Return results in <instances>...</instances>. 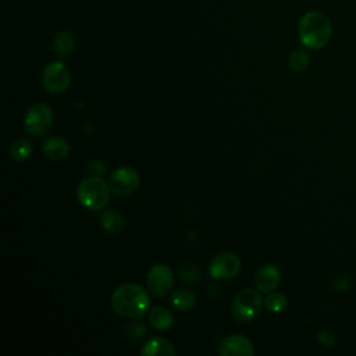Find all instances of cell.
I'll list each match as a JSON object with an SVG mask.
<instances>
[{
	"label": "cell",
	"mask_w": 356,
	"mask_h": 356,
	"mask_svg": "<svg viewBox=\"0 0 356 356\" xmlns=\"http://www.w3.org/2000/svg\"><path fill=\"white\" fill-rule=\"evenodd\" d=\"M310 57L305 50H295L288 57V65L293 72H302L309 67Z\"/></svg>",
	"instance_id": "d6986e66"
},
{
	"label": "cell",
	"mask_w": 356,
	"mask_h": 356,
	"mask_svg": "<svg viewBox=\"0 0 356 356\" xmlns=\"http://www.w3.org/2000/svg\"><path fill=\"white\" fill-rule=\"evenodd\" d=\"M88 170L90 171H96V177H102L103 172H104V164L97 161V160H93L88 164Z\"/></svg>",
	"instance_id": "d4e9b609"
},
{
	"label": "cell",
	"mask_w": 356,
	"mask_h": 356,
	"mask_svg": "<svg viewBox=\"0 0 356 356\" xmlns=\"http://www.w3.org/2000/svg\"><path fill=\"white\" fill-rule=\"evenodd\" d=\"M174 284V274L165 264H154L146 275V285L152 295L157 298L165 296Z\"/></svg>",
	"instance_id": "ba28073f"
},
{
	"label": "cell",
	"mask_w": 356,
	"mask_h": 356,
	"mask_svg": "<svg viewBox=\"0 0 356 356\" xmlns=\"http://www.w3.org/2000/svg\"><path fill=\"white\" fill-rule=\"evenodd\" d=\"M171 303L178 310H189L195 306L196 298L195 293L189 289H175L171 295Z\"/></svg>",
	"instance_id": "e0dca14e"
},
{
	"label": "cell",
	"mask_w": 356,
	"mask_h": 356,
	"mask_svg": "<svg viewBox=\"0 0 356 356\" xmlns=\"http://www.w3.org/2000/svg\"><path fill=\"white\" fill-rule=\"evenodd\" d=\"M149 293L138 284H122L111 295V307L125 318H139L149 310Z\"/></svg>",
	"instance_id": "6da1fadb"
},
{
	"label": "cell",
	"mask_w": 356,
	"mask_h": 356,
	"mask_svg": "<svg viewBox=\"0 0 356 356\" xmlns=\"http://www.w3.org/2000/svg\"><path fill=\"white\" fill-rule=\"evenodd\" d=\"M263 299L256 289L243 288L232 299L231 312L235 320L248 323L253 320L261 310Z\"/></svg>",
	"instance_id": "277c9868"
},
{
	"label": "cell",
	"mask_w": 356,
	"mask_h": 356,
	"mask_svg": "<svg viewBox=\"0 0 356 356\" xmlns=\"http://www.w3.org/2000/svg\"><path fill=\"white\" fill-rule=\"evenodd\" d=\"M179 277L189 284H197L202 281V271L195 263H184L179 268Z\"/></svg>",
	"instance_id": "ffe728a7"
},
{
	"label": "cell",
	"mask_w": 356,
	"mask_h": 356,
	"mask_svg": "<svg viewBox=\"0 0 356 356\" xmlns=\"http://www.w3.org/2000/svg\"><path fill=\"white\" fill-rule=\"evenodd\" d=\"M75 47V36L70 31L58 32L53 39V49L58 56L70 54Z\"/></svg>",
	"instance_id": "9a60e30c"
},
{
	"label": "cell",
	"mask_w": 356,
	"mask_h": 356,
	"mask_svg": "<svg viewBox=\"0 0 356 356\" xmlns=\"http://www.w3.org/2000/svg\"><path fill=\"white\" fill-rule=\"evenodd\" d=\"M147 318H149L150 325L159 331L170 330L174 324V316L171 314V312L167 307H163V306L153 307L149 312Z\"/></svg>",
	"instance_id": "5bb4252c"
},
{
	"label": "cell",
	"mask_w": 356,
	"mask_h": 356,
	"mask_svg": "<svg viewBox=\"0 0 356 356\" xmlns=\"http://www.w3.org/2000/svg\"><path fill=\"white\" fill-rule=\"evenodd\" d=\"M281 280V273L277 266L274 264H264L261 266L254 277L256 286L260 292H273Z\"/></svg>",
	"instance_id": "8fae6325"
},
{
	"label": "cell",
	"mask_w": 356,
	"mask_h": 356,
	"mask_svg": "<svg viewBox=\"0 0 356 356\" xmlns=\"http://www.w3.org/2000/svg\"><path fill=\"white\" fill-rule=\"evenodd\" d=\"M317 338H318V342H320L323 346H325V348H331V346H334V343H335V337H334V334L330 332V331H321Z\"/></svg>",
	"instance_id": "603a6c76"
},
{
	"label": "cell",
	"mask_w": 356,
	"mask_h": 356,
	"mask_svg": "<svg viewBox=\"0 0 356 356\" xmlns=\"http://www.w3.org/2000/svg\"><path fill=\"white\" fill-rule=\"evenodd\" d=\"M298 35L303 46L312 50H318L330 42L332 26L324 13L316 10L307 11L299 21Z\"/></svg>",
	"instance_id": "7a4b0ae2"
},
{
	"label": "cell",
	"mask_w": 356,
	"mask_h": 356,
	"mask_svg": "<svg viewBox=\"0 0 356 356\" xmlns=\"http://www.w3.org/2000/svg\"><path fill=\"white\" fill-rule=\"evenodd\" d=\"M218 353L221 356H252L254 353V348L246 337L232 334L221 341Z\"/></svg>",
	"instance_id": "30bf717a"
},
{
	"label": "cell",
	"mask_w": 356,
	"mask_h": 356,
	"mask_svg": "<svg viewBox=\"0 0 356 356\" xmlns=\"http://www.w3.org/2000/svg\"><path fill=\"white\" fill-rule=\"evenodd\" d=\"M53 120H54V114L49 104L35 103L28 108L25 114L24 127L31 136L40 138L50 131L53 125Z\"/></svg>",
	"instance_id": "5b68a950"
},
{
	"label": "cell",
	"mask_w": 356,
	"mask_h": 356,
	"mask_svg": "<svg viewBox=\"0 0 356 356\" xmlns=\"http://www.w3.org/2000/svg\"><path fill=\"white\" fill-rule=\"evenodd\" d=\"M241 270V260L235 253L220 252L217 253L209 267V273L214 280H229Z\"/></svg>",
	"instance_id": "9c48e42d"
},
{
	"label": "cell",
	"mask_w": 356,
	"mask_h": 356,
	"mask_svg": "<svg viewBox=\"0 0 356 356\" xmlns=\"http://www.w3.org/2000/svg\"><path fill=\"white\" fill-rule=\"evenodd\" d=\"M124 335L131 341L139 339L146 335V327L142 323H128L124 327Z\"/></svg>",
	"instance_id": "7402d4cb"
},
{
	"label": "cell",
	"mask_w": 356,
	"mask_h": 356,
	"mask_svg": "<svg viewBox=\"0 0 356 356\" xmlns=\"http://www.w3.org/2000/svg\"><path fill=\"white\" fill-rule=\"evenodd\" d=\"M348 286V278L343 275H338L332 278V288L335 291H345Z\"/></svg>",
	"instance_id": "cb8c5ba5"
},
{
	"label": "cell",
	"mask_w": 356,
	"mask_h": 356,
	"mask_svg": "<svg viewBox=\"0 0 356 356\" xmlns=\"http://www.w3.org/2000/svg\"><path fill=\"white\" fill-rule=\"evenodd\" d=\"M42 152L47 159L53 161H61L70 154V146L64 138L51 136L44 140L42 146Z\"/></svg>",
	"instance_id": "7c38bea8"
},
{
	"label": "cell",
	"mask_w": 356,
	"mask_h": 356,
	"mask_svg": "<svg viewBox=\"0 0 356 356\" xmlns=\"http://www.w3.org/2000/svg\"><path fill=\"white\" fill-rule=\"evenodd\" d=\"M140 353L145 356H154V355H163V356H172L175 355L174 345L165 339V338H152L149 339L140 349Z\"/></svg>",
	"instance_id": "4fadbf2b"
},
{
	"label": "cell",
	"mask_w": 356,
	"mask_h": 356,
	"mask_svg": "<svg viewBox=\"0 0 356 356\" xmlns=\"http://www.w3.org/2000/svg\"><path fill=\"white\" fill-rule=\"evenodd\" d=\"M70 71L61 61H51L42 71V83L51 95L64 93L70 86Z\"/></svg>",
	"instance_id": "8992f818"
},
{
	"label": "cell",
	"mask_w": 356,
	"mask_h": 356,
	"mask_svg": "<svg viewBox=\"0 0 356 356\" xmlns=\"http://www.w3.org/2000/svg\"><path fill=\"white\" fill-rule=\"evenodd\" d=\"M102 227L110 234H120L124 228V218L117 210H106L100 217Z\"/></svg>",
	"instance_id": "2e32d148"
},
{
	"label": "cell",
	"mask_w": 356,
	"mask_h": 356,
	"mask_svg": "<svg viewBox=\"0 0 356 356\" xmlns=\"http://www.w3.org/2000/svg\"><path fill=\"white\" fill-rule=\"evenodd\" d=\"M110 185L100 177L92 175L83 178L76 188V196L82 206L97 211L107 206L110 200Z\"/></svg>",
	"instance_id": "3957f363"
},
{
	"label": "cell",
	"mask_w": 356,
	"mask_h": 356,
	"mask_svg": "<svg viewBox=\"0 0 356 356\" xmlns=\"http://www.w3.org/2000/svg\"><path fill=\"white\" fill-rule=\"evenodd\" d=\"M31 153H32V145L29 140L24 138L15 139L10 146V156L17 161L26 160L31 156Z\"/></svg>",
	"instance_id": "ac0fdd59"
},
{
	"label": "cell",
	"mask_w": 356,
	"mask_h": 356,
	"mask_svg": "<svg viewBox=\"0 0 356 356\" xmlns=\"http://www.w3.org/2000/svg\"><path fill=\"white\" fill-rule=\"evenodd\" d=\"M140 184V177L132 167H118L108 178V185L113 193L118 196H128L134 193Z\"/></svg>",
	"instance_id": "52a82bcc"
},
{
	"label": "cell",
	"mask_w": 356,
	"mask_h": 356,
	"mask_svg": "<svg viewBox=\"0 0 356 356\" xmlns=\"http://www.w3.org/2000/svg\"><path fill=\"white\" fill-rule=\"evenodd\" d=\"M288 305V299L284 293L281 292H271L266 299H264V306L273 312V313H280L282 312Z\"/></svg>",
	"instance_id": "44dd1931"
}]
</instances>
